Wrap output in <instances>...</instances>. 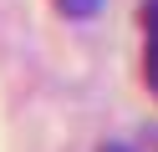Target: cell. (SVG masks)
I'll return each instance as SVG.
<instances>
[{
    "label": "cell",
    "mask_w": 158,
    "mask_h": 152,
    "mask_svg": "<svg viewBox=\"0 0 158 152\" xmlns=\"http://www.w3.org/2000/svg\"><path fill=\"white\" fill-rule=\"evenodd\" d=\"M143 76H148V91L158 96V0H143Z\"/></svg>",
    "instance_id": "1"
},
{
    "label": "cell",
    "mask_w": 158,
    "mask_h": 152,
    "mask_svg": "<svg viewBox=\"0 0 158 152\" xmlns=\"http://www.w3.org/2000/svg\"><path fill=\"white\" fill-rule=\"evenodd\" d=\"M61 5V15H72V20H92L97 10H102V0H56Z\"/></svg>",
    "instance_id": "2"
},
{
    "label": "cell",
    "mask_w": 158,
    "mask_h": 152,
    "mask_svg": "<svg viewBox=\"0 0 158 152\" xmlns=\"http://www.w3.org/2000/svg\"><path fill=\"white\" fill-rule=\"evenodd\" d=\"M102 152H127V147H123V142H107V147H102Z\"/></svg>",
    "instance_id": "3"
}]
</instances>
